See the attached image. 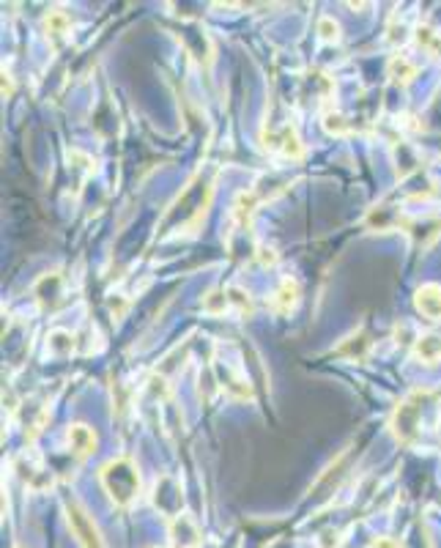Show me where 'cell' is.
<instances>
[{
  "instance_id": "6da1fadb",
  "label": "cell",
  "mask_w": 441,
  "mask_h": 548,
  "mask_svg": "<svg viewBox=\"0 0 441 548\" xmlns=\"http://www.w3.org/2000/svg\"><path fill=\"white\" fill-rule=\"evenodd\" d=\"M99 480L115 507H129L140 496V472L129 458L107 460L99 472Z\"/></svg>"
},
{
  "instance_id": "7a4b0ae2",
  "label": "cell",
  "mask_w": 441,
  "mask_h": 548,
  "mask_svg": "<svg viewBox=\"0 0 441 548\" xmlns=\"http://www.w3.org/2000/svg\"><path fill=\"white\" fill-rule=\"evenodd\" d=\"M430 398V389H414L400 400V406L392 414V433L400 444H414L417 433H420V417H422V406Z\"/></svg>"
},
{
  "instance_id": "3957f363",
  "label": "cell",
  "mask_w": 441,
  "mask_h": 548,
  "mask_svg": "<svg viewBox=\"0 0 441 548\" xmlns=\"http://www.w3.org/2000/svg\"><path fill=\"white\" fill-rule=\"evenodd\" d=\"M66 518H69L71 534L77 537L80 546L83 548H105L102 534H99V527L93 524V518H90L77 502H69V505H66Z\"/></svg>"
},
{
  "instance_id": "277c9868",
  "label": "cell",
  "mask_w": 441,
  "mask_h": 548,
  "mask_svg": "<svg viewBox=\"0 0 441 548\" xmlns=\"http://www.w3.org/2000/svg\"><path fill=\"white\" fill-rule=\"evenodd\" d=\"M264 140L269 151H280L285 160H301L304 157V145H301L294 126H283L277 132H269V135H264Z\"/></svg>"
},
{
  "instance_id": "5b68a950",
  "label": "cell",
  "mask_w": 441,
  "mask_h": 548,
  "mask_svg": "<svg viewBox=\"0 0 441 548\" xmlns=\"http://www.w3.org/2000/svg\"><path fill=\"white\" fill-rule=\"evenodd\" d=\"M170 543L173 548H200V529L187 513L170 518Z\"/></svg>"
},
{
  "instance_id": "8992f818",
  "label": "cell",
  "mask_w": 441,
  "mask_h": 548,
  "mask_svg": "<svg viewBox=\"0 0 441 548\" xmlns=\"http://www.w3.org/2000/svg\"><path fill=\"white\" fill-rule=\"evenodd\" d=\"M414 307H417L427 321H441V285L425 283L422 288L414 294Z\"/></svg>"
},
{
  "instance_id": "52a82bcc",
  "label": "cell",
  "mask_w": 441,
  "mask_h": 548,
  "mask_svg": "<svg viewBox=\"0 0 441 548\" xmlns=\"http://www.w3.org/2000/svg\"><path fill=\"white\" fill-rule=\"evenodd\" d=\"M66 442H69V450L77 458H88L90 453L96 450V433L85 423H74L66 430Z\"/></svg>"
},
{
  "instance_id": "ba28073f",
  "label": "cell",
  "mask_w": 441,
  "mask_h": 548,
  "mask_svg": "<svg viewBox=\"0 0 441 548\" xmlns=\"http://www.w3.org/2000/svg\"><path fill=\"white\" fill-rule=\"evenodd\" d=\"M299 283L296 280H291V277H285L283 283H280V288L274 291V296H271V301H269V307L274 310V313H280V316H285V313H291L296 304H299Z\"/></svg>"
},
{
  "instance_id": "9c48e42d",
  "label": "cell",
  "mask_w": 441,
  "mask_h": 548,
  "mask_svg": "<svg viewBox=\"0 0 441 548\" xmlns=\"http://www.w3.org/2000/svg\"><path fill=\"white\" fill-rule=\"evenodd\" d=\"M36 299L41 307H55L61 301V277L58 274H44L36 283Z\"/></svg>"
},
{
  "instance_id": "30bf717a",
  "label": "cell",
  "mask_w": 441,
  "mask_h": 548,
  "mask_svg": "<svg viewBox=\"0 0 441 548\" xmlns=\"http://www.w3.org/2000/svg\"><path fill=\"white\" fill-rule=\"evenodd\" d=\"M389 77H392V83H398V86H408L414 77H417V66L408 61L406 55H395L392 61H389Z\"/></svg>"
},
{
  "instance_id": "8fae6325",
  "label": "cell",
  "mask_w": 441,
  "mask_h": 548,
  "mask_svg": "<svg viewBox=\"0 0 441 548\" xmlns=\"http://www.w3.org/2000/svg\"><path fill=\"white\" fill-rule=\"evenodd\" d=\"M414 354H417V359L427 362V365L439 362V359H441V337H436V335H422V337H417Z\"/></svg>"
},
{
  "instance_id": "7c38bea8",
  "label": "cell",
  "mask_w": 441,
  "mask_h": 548,
  "mask_svg": "<svg viewBox=\"0 0 441 548\" xmlns=\"http://www.w3.org/2000/svg\"><path fill=\"white\" fill-rule=\"evenodd\" d=\"M47 348H50V354H58V356H66L74 351V335L71 332H63V329H55L50 332L47 337Z\"/></svg>"
},
{
  "instance_id": "4fadbf2b",
  "label": "cell",
  "mask_w": 441,
  "mask_h": 548,
  "mask_svg": "<svg viewBox=\"0 0 441 548\" xmlns=\"http://www.w3.org/2000/svg\"><path fill=\"white\" fill-rule=\"evenodd\" d=\"M255 206H258V197L252 192H242L236 197V206H233V217L242 222V225H247L249 217L255 214Z\"/></svg>"
},
{
  "instance_id": "5bb4252c",
  "label": "cell",
  "mask_w": 441,
  "mask_h": 548,
  "mask_svg": "<svg viewBox=\"0 0 441 548\" xmlns=\"http://www.w3.org/2000/svg\"><path fill=\"white\" fill-rule=\"evenodd\" d=\"M417 41H420L433 58H441V36L433 33L427 25H420V28H417Z\"/></svg>"
},
{
  "instance_id": "9a60e30c",
  "label": "cell",
  "mask_w": 441,
  "mask_h": 548,
  "mask_svg": "<svg viewBox=\"0 0 441 548\" xmlns=\"http://www.w3.org/2000/svg\"><path fill=\"white\" fill-rule=\"evenodd\" d=\"M228 304H230L228 291H222V294H219V291H212V294L203 296V310H206V313H214V316H217V313H225Z\"/></svg>"
},
{
  "instance_id": "2e32d148",
  "label": "cell",
  "mask_w": 441,
  "mask_h": 548,
  "mask_svg": "<svg viewBox=\"0 0 441 548\" xmlns=\"http://www.w3.org/2000/svg\"><path fill=\"white\" fill-rule=\"evenodd\" d=\"M368 346H370V340L365 332H359L356 337H351V343L348 346H343V348H337V354H348L351 359H362L365 351H368Z\"/></svg>"
},
{
  "instance_id": "e0dca14e",
  "label": "cell",
  "mask_w": 441,
  "mask_h": 548,
  "mask_svg": "<svg viewBox=\"0 0 441 548\" xmlns=\"http://www.w3.org/2000/svg\"><path fill=\"white\" fill-rule=\"evenodd\" d=\"M44 28H47V33L50 36H63L66 31H69V17L61 14V11H53L50 17L44 19Z\"/></svg>"
},
{
  "instance_id": "ac0fdd59",
  "label": "cell",
  "mask_w": 441,
  "mask_h": 548,
  "mask_svg": "<svg viewBox=\"0 0 441 548\" xmlns=\"http://www.w3.org/2000/svg\"><path fill=\"white\" fill-rule=\"evenodd\" d=\"M318 33H321L323 41L335 44V41H340V25L332 17H321L318 19Z\"/></svg>"
},
{
  "instance_id": "d6986e66",
  "label": "cell",
  "mask_w": 441,
  "mask_h": 548,
  "mask_svg": "<svg viewBox=\"0 0 441 548\" xmlns=\"http://www.w3.org/2000/svg\"><path fill=\"white\" fill-rule=\"evenodd\" d=\"M323 129L329 132V135H348V124H346V118L340 115V113H326L323 115Z\"/></svg>"
},
{
  "instance_id": "ffe728a7",
  "label": "cell",
  "mask_w": 441,
  "mask_h": 548,
  "mask_svg": "<svg viewBox=\"0 0 441 548\" xmlns=\"http://www.w3.org/2000/svg\"><path fill=\"white\" fill-rule=\"evenodd\" d=\"M228 301L239 307L242 316H252V301H249V296L242 288H228Z\"/></svg>"
},
{
  "instance_id": "44dd1931",
  "label": "cell",
  "mask_w": 441,
  "mask_h": 548,
  "mask_svg": "<svg viewBox=\"0 0 441 548\" xmlns=\"http://www.w3.org/2000/svg\"><path fill=\"white\" fill-rule=\"evenodd\" d=\"M151 392L157 395L159 400H167V398H170V387H167V381H165L162 376H154V378H151Z\"/></svg>"
},
{
  "instance_id": "7402d4cb",
  "label": "cell",
  "mask_w": 441,
  "mask_h": 548,
  "mask_svg": "<svg viewBox=\"0 0 441 548\" xmlns=\"http://www.w3.org/2000/svg\"><path fill=\"white\" fill-rule=\"evenodd\" d=\"M258 258H261V264L264 266L277 264V252H274V249H269V247H261V255H258Z\"/></svg>"
},
{
  "instance_id": "603a6c76",
  "label": "cell",
  "mask_w": 441,
  "mask_h": 548,
  "mask_svg": "<svg viewBox=\"0 0 441 548\" xmlns=\"http://www.w3.org/2000/svg\"><path fill=\"white\" fill-rule=\"evenodd\" d=\"M368 548H400V546H398V540H392V537H375Z\"/></svg>"
},
{
  "instance_id": "cb8c5ba5",
  "label": "cell",
  "mask_w": 441,
  "mask_h": 548,
  "mask_svg": "<svg viewBox=\"0 0 441 548\" xmlns=\"http://www.w3.org/2000/svg\"><path fill=\"white\" fill-rule=\"evenodd\" d=\"M3 93H6V99L9 96H14V83H11V77L3 71Z\"/></svg>"
}]
</instances>
